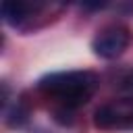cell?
I'll use <instances>...</instances> for the list:
<instances>
[{
	"label": "cell",
	"mask_w": 133,
	"mask_h": 133,
	"mask_svg": "<svg viewBox=\"0 0 133 133\" xmlns=\"http://www.w3.org/2000/svg\"><path fill=\"white\" fill-rule=\"evenodd\" d=\"M96 87L98 77L89 71H62L39 79V89L66 106L85 104L94 96Z\"/></svg>",
	"instance_id": "obj_1"
},
{
	"label": "cell",
	"mask_w": 133,
	"mask_h": 133,
	"mask_svg": "<svg viewBox=\"0 0 133 133\" xmlns=\"http://www.w3.org/2000/svg\"><path fill=\"white\" fill-rule=\"evenodd\" d=\"M94 125L100 129H127L133 125V98L110 100L94 114Z\"/></svg>",
	"instance_id": "obj_2"
},
{
	"label": "cell",
	"mask_w": 133,
	"mask_h": 133,
	"mask_svg": "<svg viewBox=\"0 0 133 133\" xmlns=\"http://www.w3.org/2000/svg\"><path fill=\"white\" fill-rule=\"evenodd\" d=\"M129 42H131L129 29H127V27H121V25H112V27L102 29V31L94 37L91 48H94L96 56L110 60V58L121 56V54L127 50Z\"/></svg>",
	"instance_id": "obj_3"
},
{
	"label": "cell",
	"mask_w": 133,
	"mask_h": 133,
	"mask_svg": "<svg viewBox=\"0 0 133 133\" xmlns=\"http://www.w3.org/2000/svg\"><path fill=\"white\" fill-rule=\"evenodd\" d=\"M2 17L10 25H19L29 17V4L25 2H2Z\"/></svg>",
	"instance_id": "obj_4"
}]
</instances>
